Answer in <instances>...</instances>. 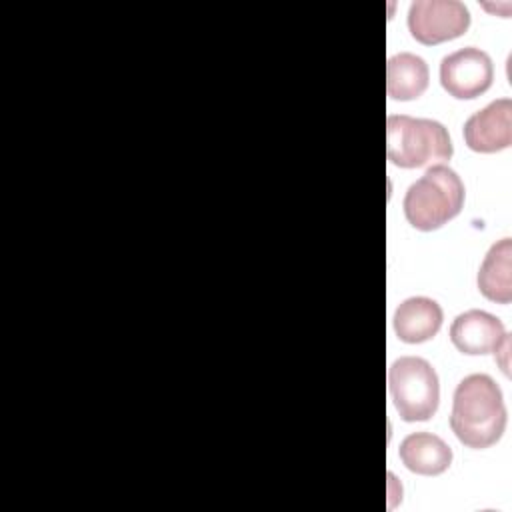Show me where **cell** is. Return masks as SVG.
I'll return each mask as SVG.
<instances>
[{
    "mask_svg": "<svg viewBox=\"0 0 512 512\" xmlns=\"http://www.w3.org/2000/svg\"><path fill=\"white\" fill-rule=\"evenodd\" d=\"M450 428L468 448L496 444L506 428V406L500 386L488 374L462 378L452 396Z\"/></svg>",
    "mask_w": 512,
    "mask_h": 512,
    "instance_id": "cell-1",
    "label": "cell"
},
{
    "mask_svg": "<svg viewBox=\"0 0 512 512\" xmlns=\"http://www.w3.org/2000/svg\"><path fill=\"white\" fill-rule=\"evenodd\" d=\"M464 206V184L446 164L430 166L422 178L406 190L404 216L416 230L432 232L460 214Z\"/></svg>",
    "mask_w": 512,
    "mask_h": 512,
    "instance_id": "cell-2",
    "label": "cell"
},
{
    "mask_svg": "<svg viewBox=\"0 0 512 512\" xmlns=\"http://www.w3.org/2000/svg\"><path fill=\"white\" fill-rule=\"evenodd\" d=\"M452 154L450 134L438 120L408 114L386 118V156L394 166L420 168L434 160H450Z\"/></svg>",
    "mask_w": 512,
    "mask_h": 512,
    "instance_id": "cell-3",
    "label": "cell"
},
{
    "mask_svg": "<svg viewBox=\"0 0 512 512\" xmlns=\"http://www.w3.org/2000/svg\"><path fill=\"white\" fill-rule=\"evenodd\" d=\"M388 390L400 418L422 422L436 414L440 382L432 364L418 356H402L388 368Z\"/></svg>",
    "mask_w": 512,
    "mask_h": 512,
    "instance_id": "cell-4",
    "label": "cell"
},
{
    "mask_svg": "<svg viewBox=\"0 0 512 512\" xmlns=\"http://www.w3.org/2000/svg\"><path fill=\"white\" fill-rule=\"evenodd\" d=\"M468 26L470 12L458 0H414L408 8V30L426 46L458 38Z\"/></svg>",
    "mask_w": 512,
    "mask_h": 512,
    "instance_id": "cell-5",
    "label": "cell"
},
{
    "mask_svg": "<svg viewBox=\"0 0 512 512\" xmlns=\"http://www.w3.org/2000/svg\"><path fill=\"white\" fill-rule=\"evenodd\" d=\"M494 80V66L488 52L466 46L460 48L440 62V84L442 88L458 98L472 100L484 94Z\"/></svg>",
    "mask_w": 512,
    "mask_h": 512,
    "instance_id": "cell-6",
    "label": "cell"
},
{
    "mask_svg": "<svg viewBox=\"0 0 512 512\" xmlns=\"http://www.w3.org/2000/svg\"><path fill=\"white\" fill-rule=\"evenodd\" d=\"M464 142L480 154H494L512 144V100L496 98L474 112L462 128Z\"/></svg>",
    "mask_w": 512,
    "mask_h": 512,
    "instance_id": "cell-7",
    "label": "cell"
},
{
    "mask_svg": "<svg viewBox=\"0 0 512 512\" xmlns=\"http://www.w3.org/2000/svg\"><path fill=\"white\" fill-rule=\"evenodd\" d=\"M504 324L490 312L466 310L458 314L450 326V340L462 352L470 356H482L494 352L506 338Z\"/></svg>",
    "mask_w": 512,
    "mask_h": 512,
    "instance_id": "cell-8",
    "label": "cell"
},
{
    "mask_svg": "<svg viewBox=\"0 0 512 512\" xmlns=\"http://www.w3.org/2000/svg\"><path fill=\"white\" fill-rule=\"evenodd\" d=\"M442 320L444 312L436 300L428 296H412L398 304L392 326L402 342L420 344L438 334Z\"/></svg>",
    "mask_w": 512,
    "mask_h": 512,
    "instance_id": "cell-9",
    "label": "cell"
},
{
    "mask_svg": "<svg viewBox=\"0 0 512 512\" xmlns=\"http://www.w3.org/2000/svg\"><path fill=\"white\" fill-rule=\"evenodd\" d=\"M402 464L420 476H438L452 464V448L432 432H412L398 448Z\"/></svg>",
    "mask_w": 512,
    "mask_h": 512,
    "instance_id": "cell-10",
    "label": "cell"
},
{
    "mask_svg": "<svg viewBox=\"0 0 512 512\" xmlns=\"http://www.w3.org/2000/svg\"><path fill=\"white\" fill-rule=\"evenodd\" d=\"M512 240L502 238L494 242L478 270V290L484 298L496 304L512 300Z\"/></svg>",
    "mask_w": 512,
    "mask_h": 512,
    "instance_id": "cell-11",
    "label": "cell"
},
{
    "mask_svg": "<svg viewBox=\"0 0 512 512\" xmlns=\"http://www.w3.org/2000/svg\"><path fill=\"white\" fill-rule=\"evenodd\" d=\"M430 72L424 58L412 52H400L388 58L386 92L392 100H416L428 88Z\"/></svg>",
    "mask_w": 512,
    "mask_h": 512,
    "instance_id": "cell-12",
    "label": "cell"
}]
</instances>
